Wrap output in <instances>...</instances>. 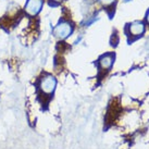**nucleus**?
<instances>
[{"label": "nucleus", "mask_w": 149, "mask_h": 149, "mask_svg": "<svg viewBox=\"0 0 149 149\" xmlns=\"http://www.w3.org/2000/svg\"><path fill=\"white\" fill-rule=\"evenodd\" d=\"M73 24L69 21H60L52 29V35L60 40H64L73 33Z\"/></svg>", "instance_id": "obj_1"}, {"label": "nucleus", "mask_w": 149, "mask_h": 149, "mask_svg": "<svg viewBox=\"0 0 149 149\" xmlns=\"http://www.w3.org/2000/svg\"><path fill=\"white\" fill-rule=\"evenodd\" d=\"M113 62H114V54H104V56L99 59V68L101 70L108 71L112 68Z\"/></svg>", "instance_id": "obj_4"}, {"label": "nucleus", "mask_w": 149, "mask_h": 149, "mask_svg": "<svg viewBox=\"0 0 149 149\" xmlns=\"http://www.w3.org/2000/svg\"><path fill=\"white\" fill-rule=\"evenodd\" d=\"M51 2H54V3H59V2H62L63 0H49Z\"/></svg>", "instance_id": "obj_7"}, {"label": "nucleus", "mask_w": 149, "mask_h": 149, "mask_svg": "<svg viewBox=\"0 0 149 149\" xmlns=\"http://www.w3.org/2000/svg\"><path fill=\"white\" fill-rule=\"evenodd\" d=\"M128 29H130V34L131 35H133V36H141L145 32V25H144V23H141L139 21H135L130 24Z\"/></svg>", "instance_id": "obj_5"}, {"label": "nucleus", "mask_w": 149, "mask_h": 149, "mask_svg": "<svg viewBox=\"0 0 149 149\" xmlns=\"http://www.w3.org/2000/svg\"><path fill=\"white\" fill-rule=\"evenodd\" d=\"M99 1L104 7H110L116 2V0H99Z\"/></svg>", "instance_id": "obj_6"}, {"label": "nucleus", "mask_w": 149, "mask_h": 149, "mask_svg": "<svg viewBox=\"0 0 149 149\" xmlns=\"http://www.w3.org/2000/svg\"><path fill=\"white\" fill-rule=\"evenodd\" d=\"M56 86H57V79H54L52 75L49 74L42 76L39 81V84H38L39 91L45 96L51 95L56 89Z\"/></svg>", "instance_id": "obj_3"}, {"label": "nucleus", "mask_w": 149, "mask_h": 149, "mask_svg": "<svg viewBox=\"0 0 149 149\" xmlns=\"http://www.w3.org/2000/svg\"><path fill=\"white\" fill-rule=\"evenodd\" d=\"M146 20H147V22H148V24H149V11H148V13H147V17H146Z\"/></svg>", "instance_id": "obj_8"}, {"label": "nucleus", "mask_w": 149, "mask_h": 149, "mask_svg": "<svg viewBox=\"0 0 149 149\" xmlns=\"http://www.w3.org/2000/svg\"><path fill=\"white\" fill-rule=\"evenodd\" d=\"M45 0H26L23 7V11L29 17H36L42 12Z\"/></svg>", "instance_id": "obj_2"}]
</instances>
